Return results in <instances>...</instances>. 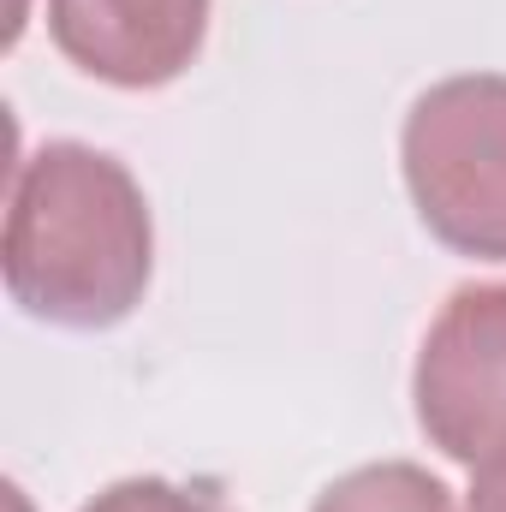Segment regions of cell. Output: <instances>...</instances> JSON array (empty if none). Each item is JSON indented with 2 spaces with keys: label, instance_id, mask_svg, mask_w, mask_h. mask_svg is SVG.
I'll list each match as a JSON object with an SVG mask.
<instances>
[{
  "label": "cell",
  "instance_id": "obj_1",
  "mask_svg": "<svg viewBox=\"0 0 506 512\" xmlns=\"http://www.w3.org/2000/svg\"><path fill=\"white\" fill-rule=\"evenodd\" d=\"M0 268L12 304L48 328L126 322L155 274V221L131 167L72 137L30 149L12 173Z\"/></svg>",
  "mask_w": 506,
  "mask_h": 512
},
{
  "label": "cell",
  "instance_id": "obj_7",
  "mask_svg": "<svg viewBox=\"0 0 506 512\" xmlns=\"http://www.w3.org/2000/svg\"><path fill=\"white\" fill-rule=\"evenodd\" d=\"M465 512H506V459H501V465H483V471H471Z\"/></svg>",
  "mask_w": 506,
  "mask_h": 512
},
{
  "label": "cell",
  "instance_id": "obj_6",
  "mask_svg": "<svg viewBox=\"0 0 506 512\" xmlns=\"http://www.w3.org/2000/svg\"><path fill=\"white\" fill-rule=\"evenodd\" d=\"M84 512H233L215 489H191V483H167V477H126L114 489H102Z\"/></svg>",
  "mask_w": 506,
  "mask_h": 512
},
{
  "label": "cell",
  "instance_id": "obj_2",
  "mask_svg": "<svg viewBox=\"0 0 506 512\" xmlns=\"http://www.w3.org/2000/svg\"><path fill=\"white\" fill-rule=\"evenodd\" d=\"M399 173L429 239L506 262V72L429 84L399 131Z\"/></svg>",
  "mask_w": 506,
  "mask_h": 512
},
{
  "label": "cell",
  "instance_id": "obj_5",
  "mask_svg": "<svg viewBox=\"0 0 506 512\" xmlns=\"http://www.w3.org/2000/svg\"><path fill=\"white\" fill-rule=\"evenodd\" d=\"M310 512H459L453 489L411 465V459H381V465H358L346 477H334Z\"/></svg>",
  "mask_w": 506,
  "mask_h": 512
},
{
  "label": "cell",
  "instance_id": "obj_3",
  "mask_svg": "<svg viewBox=\"0 0 506 512\" xmlns=\"http://www.w3.org/2000/svg\"><path fill=\"white\" fill-rule=\"evenodd\" d=\"M411 405L417 429L435 453H447L465 471L506 459V280L459 286L411 370Z\"/></svg>",
  "mask_w": 506,
  "mask_h": 512
},
{
  "label": "cell",
  "instance_id": "obj_4",
  "mask_svg": "<svg viewBox=\"0 0 506 512\" xmlns=\"http://www.w3.org/2000/svg\"><path fill=\"white\" fill-rule=\"evenodd\" d=\"M215 0H48L54 48L96 84L161 90L191 72Z\"/></svg>",
  "mask_w": 506,
  "mask_h": 512
}]
</instances>
